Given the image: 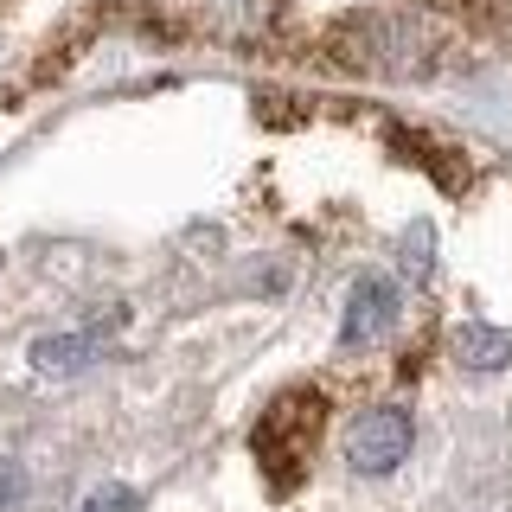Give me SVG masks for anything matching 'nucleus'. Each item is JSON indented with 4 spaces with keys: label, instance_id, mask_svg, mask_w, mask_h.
Listing matches in <instances>:
<instances>
[{
    "label": "nucleus",
    "instance_id": "nucleus-1",
    "mask_svg": "<svg viewBox=\"0 0 512 512\" xmlns=\"http://www.w3.org/2000/svg\"><path fill=\"white\" fill-rule=\"evenodd\" d=\"M327 52L346 64V71H365V77H410V84H423V77H442L455 71L461 45L455 32L429 26V20H410V13H352L327 32Z\"/></svg>",
    "mask_w": 512,
    "mask_h": 512
},
{
    "label": "nucleus",
    "instance_id": "nucleus-2",
    "mask_svg": "<svg viewBox=\"0 0 512 512\" xmlns=\"http://www.w3.org/2000/svg\"><path fill=\"white\" fill-rule=\"evenodd\" d=\"M320 416H327V404H320V391H282L276 404H269L263 416H256V468L269 474V487L288 493L301 474H308V455H314V436H320Z\"/></svg>",
    "mask_w": 512,
    "mask_h": 512
},
{
    "label": "nucleus",
    "instance_id": "nucleus-3",
    "mask_svg": "<svg viewBox=\"0 0 512 512\" xmlns=\"http://www.w3.org/2000/svg\"><path fill=\"white\" fill-rule=\"evenodd\" d=\"M410 455V416L404 410H365L359 423H352V436H346V461L359 474H391L397 461Z\"/></svg>",
    "mask_w": 512,
    "mask_h": 512
},
{
    "label": "nucleus",
    "instance_id": "nucleus-4",
    "mask_svg": "<svg viewBox=\"0 0 512 512\" xmlns=\"http://www.w3.org/2000/svg\"><path fill=\"white\" fill-rule=\"evenodd\" d=\"M391 320H397V288L384 282V276H365L359 288H352V301H346L340 340H346V346H365V340H378Z\"/></svg>",
    "mask_w": 512,
    "mask_h": 512
},
{
    "label": "nucleus",
    "instance_id": "nucleus-5",
    "mask_svg": "<svg viewBox=\"0 0 512 512\" xmlns=\"http://www.w3.org/2000/svg\"><path fill=\"white\" fill-rule=\"evenodd\" d=\"M455 359L468 365V372H493V365L512 359V340H506V333H493V327H461L455 333Z\"/></svg>",
    "mask_w": 512,
    "mask_h": 512
},
{
    "label": "nucleus",
    "instance_id": "nucleus-6",
    "mask_svg": "<svg viewBox=\"0 0 512 512\" xmlns=\"http://www.w3.org/2000/svg\"><path fill=\"white\" fill-rule=\"evenodd\" d=\"M90 352H96V333H58V340L32 346V365L39 372H77V365H90Z\"/></svg>",
    "mask_w": 512,
    "mask_h": 512
},
{
    "label": "nucleus",
    "instance_id": "nucleus-7",
    "mask_svg": "<svg viewBox=\"0 0 512 512\" xmlns=\"http://www.w3.org/2000/svg\"><path fill=\"white\" fill-rule=\"evenodd\" d=\"M84 512H141V493L135 487H96L84 500Z\"/></svg>",
    "mask_w": 512,
    "mask_h": 512
},
{
    "label": "nucleus",
    "instance_id": "nucleus-8",
    "mask_svg": "<svg viewBox=\"0 0 512 512\" xmlns=\"http://www.w3.org/2000/svg\"><path fill=\"white\" fill-rule=\"evenodd\" d=\"M13 500H20V468H13V461H0V512H7Z\"/></svg>",
    "mask_w": 512,
    "mask_h": 512
}]
</instances>
